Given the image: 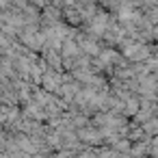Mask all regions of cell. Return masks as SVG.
<instances>
[{"label":"cell","mask_w":158,"mask_h":158,"mask_svg":"<svg viewBox=\"0 0 158 158\" xmlns=\"http://www.w3.org/2000/svg\"><path fill=\"white\" fill-rule=\"evenodd\" d=\"M121 52H123V56H126L130 63H145V61L152 56V44H141V41H134L132 46L123 48Z\"/></svg>","instance_id":"6da1fadb"},{"label":"cell","mask_w":158,"mask_h":158,"mask_svg":"<svg viewBox=\"0 0 158 158\" xmlns=\"http://www.w3.org/2000/svg\"><path fill=\"white\" fill-rule=\"evenodd\" d=\"M141 126L145 128V132H147L149 136H156V134H158V115H156V117H149V119L143 121Z\"/></svg>","instance_id":"277c9868"},{"label":"cell","mask_w":158,"mask_h":158,"mask_svg":"<svg viewBox=\"0 0 158 158\" xmlns=\"http://www.w3.org/2000/svg\"><path fill=\"white\" fill-rule=\"evenodd\" d=\"M76 132H78L80 141H82V143H87V145H102V143H104L102 130H100V126H95L93 121H91V123H87V126H82V128H78Z\"/></svg>","instance_id":"7a4b0ae2"},{"label":"cell","mask_w":158,"mask_h":158,"mask_svg":"<svg viewBox=\"0 0 158 158\" xmlns=\"http://www.w3.org/2000/svg\"><path fill=\"white\" fill-rule=\"evenodd\" d=\"M61 85H63V72H59V69H52V67H50V69L44 74L41 87H44V89H48V91H52V93H59Z\"/></svg>","instance_id":"3957f363"}]
</instances>
